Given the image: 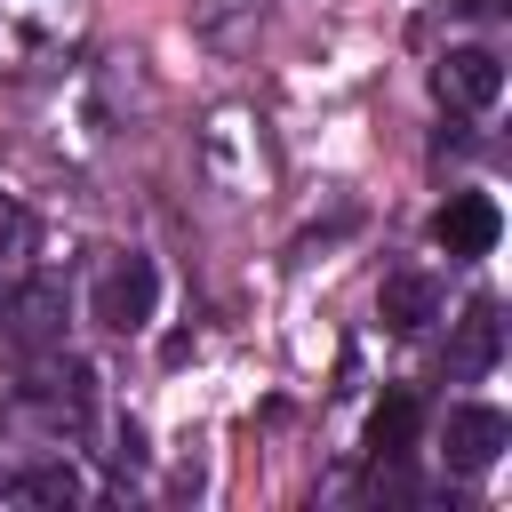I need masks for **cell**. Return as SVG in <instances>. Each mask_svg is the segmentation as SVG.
Listing matches in <instances>:
<instances>
[{
	"mask_svg": "<svg viewBox=\"0 0 512 512\" xmlns=\"http://www.w3.org/2000/svg\"><path fill=\"white\" fill-rule=\"evenodd\" d=\"M24 248H32V216L16 200H0V256H24Z\"/></svg>",
	"mask_w": 512,
	"mask_h": 512,
	"instance_id": "4fadbf2b",
	"label": "cell"
},
{
	"mask_svg": "<svg viewBox=\"0 0 512 512\" xmlns=\"http://www.w3.org/2000/svg\"><path fill=\"white\" fill-rule=\"evenodd\" d=\"M200 168L224 200H272L280 192V152L256 104H216L200 128Z\"/></svg>",
	"mask_w": 512,
	"mask_h": 512,
	"instance_id": "6da1fadb",
	"label": "cell"
},
{
	"mask_svg": "<svg viewBox=\"0 0 512 512\" xmlns=\"http://www.w3.org/2000/svg\"><path fill=\"white\" fill-rule=\"evenodd\" d=\"M152 312H160V272H152V256H104V272H96V288H88V320L112 328V336H136V328H152Z\"/></svg>",
	"mask_w": 512,
	"mask_h": 512,
	"instance_id": "3957f363",
	"label": "cell"
},
{
	"mask_svg": "<svg viewBox=\"0 0 512 512\" xmlns=\"http://www.w3.org/2000/svg\"><path fill=\"white\" fill-rule=\"evenodd\" d=\"M256 24H264V0H192V32L208 40V48H248L256 40Z\"/></svg>",
	"mask_w": 512,
	"mask_h": 512,
	"instance_id": "30bf717a",
	"label": "cell"
},
{
	"mask_svg": "<svg viewBox=\"0 0 512 512\" xmlns=\"http://www.w3.org/2000/svg\"><path fill=\"white\" fill-rule=\"evenodd\" d=\"M16 496H24V504H80V496H88V480H80L72 464H40V472H24V480H16Z\"/></svg>",
	"mask_w": 512,
	"mask_h": 512,
	"instance_id": "7c38bea8",
	"label": "cell"
},
{
	"mask_svg": "<svg viewBox=\"0 0 512 512\" xmlns=\"http://www.w3.org/2000/svg\"><path fill=\"white\" fill-rule=\"evenodd\" d=\"M416 416H424V408H416V392H384V400H376V416H368V448H376V456H400V448L416 440Z\"/></svg>",
	"mask_w": 512,
	"mask_h": 512,
	"instance_id": "8fae6325",
	"label": "cell"
},
{
	"mask_svg": "<svg viewBox=\"0 0 512 512\" xmlns=\"http://www.w3.org/2000/svg\"><path fill=\"white\" fill-rule=\"evenodd\" d=\"M496 232H504V216H496V200H488V192H456V200L432 216V240H440L448 256H488V248H496Z\"/></svg>",
	"mask_w": 512,
	"mask_h": 512,
	"instance_id": "8992f818",
	"label": "cell"
},
{
	"mask_svg": "<svg viewBox=\"0 0 512 512\" xmlns=\"http://www.w3.org/2000/svg\"><path fill=\"white\" fill-rule=\"evenodd\" d=\"M88 48V0H0V72H64Z\"/></svg>",
	"mask_w": 512,
	"mask_h": 512,
	"instance_id": "7a4b0ae2",
	"label": "cell"
},
{
	"mask_svg": "<svg viewBox=\"0 0 512 512\" xmlns=\"http://www.w3.org/2000/svg\"><path fill=\"white\" fill-rule=\"evenodd\" d=\"M496 360H504V312L480 296V304H464V320H448V376L472 384V376H488Z\"/></svg>",
	"mask_w": 512,
	"mask_h": 512,
	"instance_id": "5b68a950",
	"label": "cell"
},
{
	"mask_svg": "<svg viewBox=\"0 0 512 512\" xmlns=\"http://www.w3.org/2000/svg\"><path fill=\"white\" fill-rule=\"evenodd\" d=\"M504 440H512L504 408H456V416H448V464H456V472H488V464L504 456Z\"/></svg>",
	"mask_w": 512,
	"mask_h": 512,
	"instance_id": "ba28073f",
	"label": "cell"
},
{
	"mask_svg": "<svg viewBox=\"0 0 512 512\" xmlns=\"http://www.w3.org/2000/svg\"><path fill=\"white\" fill-rule=\"evenodd\" d=\"M448 8H456V16H472V24H480V16H504V0H448Z\"/></svg>",
	"mask_w": 512,
	"mask_h": 512,
	"instance_id": "5bb4252c",
	"label": "cell"
},
{
	"mask_svg": "<svg viewBox=\"0 0 512 512\" xmlns=\"http://www.w3.org/2000/svg\"><path fill=\"white\" fill-rule=\"evenodd\" d=\"M432 88H440V104H456V112H488V104L504 96V64H496L488 48H448V56L432 64Z\"/></svg>",
	"mask_w": 512,
	"mask_h": 512,
	"instance_id": "277c9868",
	"label": "cell"
},
{
	"mask_svg": "<svg viewBox=\"0 0 512 512\" xmlns=\"http://www.w3.org/2000/svg\"><path fill=\"white\" fill-rule=\"evenodd\" d=\"M8 336H16L24 352H56V344H64V288H56V280L16 288V304H8Z\"/></svg>",
	"mask_w": 512,
	"mask_h": 512,
	"instance_id": "52a82bcc",
	"label": "cell"
},
{
	"mask_svg": "<svg viewBox=\"0 0 512 512\" xmlns=\"http://www.w3.org/2000/svg\"><path fill=\"white\" fill-rule=\"evenodd\" d=\"M376 312H384V328L416 336V328H432V320H440V280H424V272H392V280H384V296H376Z\"/></svg>",
	"mask_w": 512,
	"mask_h": 512,
	"instance_id": "9c48e42d",
	"label": "cell"
}]
</instances>
